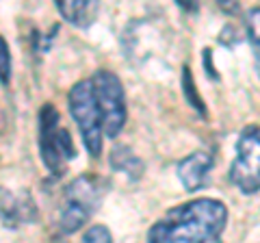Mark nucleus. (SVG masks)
<instances>
[{"label": "nucleus", "mask_w": 260, "mask_h": 243, "mask_svg": "<svg viewBox=\"0 0 260 243\" xmlns=\"http://www.w3.org/2000/svg\"><path fill=\"white\" fill-rule=\"evenodd\" d=\"M228 208L221 200L195 198L167 210L148 230V243H210L221 237Z\"/></svg>", "instance_id": "nucleus-1"}, {"label": "nucleus", "mask_w": 260, "mask_h": 243, "mask_svg": "<svg viewBox=\"0 0 260 243\" xmlns=\"http://www.w3.org/2000/svg\"><path fill=\"white\" fill-rule=\"evenodd\" d=\"M104 185L91 174L78 176L63 189L59 208V230L63 234H74L89 222L93 210L100 206Z\"/></svg>", "instance_id": "nucleus-2"}, {"label": "nucleus", "mask_w": 260, "mask_h": 243, "mask_svg": "<svg viewBox=\"0 0 260 243\" xmlns=\"http://www.w3.org/2000/svg\"><path fill=\"white\" fill-rule=\"evenodd\" d=\"M39 155L50 174H59L63 165L76 157L72 135L61 126L59 111L50 102H46L39 111Z\"/></svg>", "instance_id": "nucleus-3"}, {"label": "nucleus", "mask_w": 260, "mask_h": 243, "mask_svg": "<svg viewBox=\"0 0 260 243\" xmlns=\"http://www.w3.org/2000/svg\"><path fill=\"white\" fill-rule=\"evenodd\" d=\"M91 85H93L98 109H100L102 133L109 139H115L124 131L126 117H128L124 85H121V80L115 72H109V70H98L91 76Z\"/></svg>", "instance_id": "nucleus-4"}, {"label": "nucleus", "mask_w": 260, "mask_h": 243, "mask_svg": "<svg viewBox=\"0 0 260 243\" xmlns=\"http://www.w3.org/2000/svg\"><path fill=\"white\" fill-rule=\"evenodd\" d=\"M68 102H70V113L74 122L78 124L80 137L87 152L93 159L102 155V119H100V109L95 102V94H93V85L91 78L78 80V83L70 89L68 94Z\"/></svg>", "instance_id": "nucleus-5"}, {"label": "nucleus", "mask_w": 260, "mask_h": 243, "mask_svg": "<svg viewBox=\"0 0 260 243\" xmlns=\"http://www.w3.org/2000/svg\"><path fill=\"white\" fill-rule=\"evenodd\" d=\"M230 180L241 193L260 191V126L243 128L237 139V155L230 167Z\"/></svg>", "instance_id": "nucleus-6"}, {"label": "nucleus", "mask_w": 260, "mask_h": 243, "mask_svg": "<svg viewBox=\"0 0 260 243\" xmlns=\"http://www.w3.org/2000/svg\"><path fill=\"white\" fill-rule=\"evenodd\" d=\"M37 220V206L28 191H11L0 187V222L7 228L18 230L24 224Z\"/></svg>", "instance_id": "nucleus-7"}, {"label": "nucleus", "mask_w": 260, "mask_h": 243, "mask_svg": "<svg viewBox=\"0 0 260 243\" xmlns=\"http://www.w3.org/2000/svg\"><path fill=\"white\" fill-rule=\"evenodd\" d=\"M210 167H213V155L204 152V150H198L178 163V169H176L178 180L182 183V187L186 191L193 193V191L204 187L206 174L210 172Z\"/></svg>", "instance_id": "nucleus-8"}, {"label": "nucleus", "mask_w": 260, "mask_h": 243, "mask_svg": "<svg viewBox=\"0 0 260 243\" xmlns=\"http://www.w3.org/2000/svg\"><path fill=\"white\" fill-rule=\"evenodd\" d=\"M56 9L72 26L78 28L91 26L98 18V5L93 0H61V3H56Z\"/></svg>", "instance_id": "nucleus-9"}, {"label": "nucleus", "mask_w": 260, "mask_h": 243, "mask_svg": "<svg viewBox=\"0 0 260 243\" xmlns=\"http://www.w3.org/2000/svg\"><path fill=\"white\" fill-rule=\"evenodd\" d=\"M111 167L115 169V172H124L126 176H133L135 180H139L143 176L141 159L130 148H126V145H117V148L111 152Z\"/></svg>", "instance_id": "nucleus-10"}, {"label": "nucleus", "mask_w": 260, "mask_h": 243, "mask_svg": "<svg viewBox=\"0 0 260 243\" xmlns=\"http://www.w3.org/2000/svg\"><path fill=\"white\" fill-rule=\"evenodd\" d=\"M247 37L254 50V59H256V72L260 76V7H254L247 13Z\"/></svg>", "instance_id": "nucleus-11"}, {"label": "nucleus", "mask_w": 260, "mask_h": 243, "mask_svg": "<svg viewBox=\"0 0 260 243\" xmlns=\"http://www.w3.org/2000/svg\"><path fill=\"white\" fill-rule=\"evenodd\" d=\"M182 94H184V98L189 100V104L191 107L198 111V113H202L204 115V102H202V98L198 96V92H195V83H193V76H191V70L189 68H184L182 70Z\"/></svg>", "instance_id": "nucleus-12"}, {"label": "nucleus", "mask_w": 260, "mask_h": 243, "mask_svg": "<svg viewBox=\"0 0 260 243\" xmlns=\"http://www.w3.org/2000/svg\"><path fill=\"white\" fill-rule=\"evenodd\" d=\"M80 243H113V234L107 226L95 224L91 228H87L83 234V241Z\"/></svg>", "instance_id": "nucleus-13"}, {"label": "nucleus", "mask_w": 260, "mask_h": 243, "mask_svg": "<svg viewBox=\"0 0 260 243\" xmlns=\"http://www.w3.org/2000/svg\"><path fill=\"white\" fill-rule=\"evenodd\" d=\"M9 80H11V52L3 35H0V83L9 85Z\"/></svg>", "instance_id": "nucleus-14"}, {"label": "nucleus", "mask_w": 260, "mask_h": 243, "mask_svg": "<svg viewBox=\"0 0 260 243\" xmlns=\"http://www.w3.org/2000/svg\"><path fill=\"white\" fill-rule=\"evenodd\" d=\"M204 61H206V68H208L210 78H215V70H213V66H210V50H206V52H204Z\"/></svg>", "instance_id": "nucleus-15"}]
</instances>
